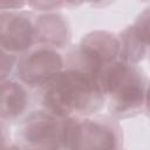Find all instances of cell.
<instances>
[{
    "mask_svg": "<svg viewBox=\"0 0 150 150\" xmlns=\"http://www.w3.org/2000/svg\"><path fill=\"white\" fill-rule=\"evenodd\" d=\"M41 93L43 109L59 118L93 115L107 102L96 76L70 68H64Z\"/></svg>",
    "mask_w": 150,
    "mask_h": 150,
    "instance_id": "cell-1",
    "label": "cell"
},
{
    "mask_svg": "<svg viewBox=\"0 0 150 150\" xmlns=\"http://www.w3.org/2000/svg\"><path fill=\"white\" fill-rule=\"evenodd\" d=\"M109 111L116 117L130 116L145 102V77L137 66L115 61L98 75Z\"/></svg>",
    "mask_w": 150,
    "mask_h": 150,
    "instance_id": "cell-2",
    "label": "cell"
},
{
    "mask_svg": "<svg viewBox=\"0 0 150 150\" xmlns=\"http://www.w3.org/2000/svg\"><path fill=\"white\" fill-rule=\"evenodd\" d=\"M120 56L118 36L111 32L95 29L81 38L66 57L64 68L77 69L96 77Z\"/></svg>",
    "mask_w": 150,
    "mask_h": 150,
    "instance_id": "cell-3",
    "label": "cell"
},
{
    "mask_svg": "<svg viewBox=\"0 0 150 150\" xmlns=\"http://www.w3.org/2000/svg\"><path fill=\"white\" fill-rule=\"evenodd\" d=\"M63 150H118V129L108 121L70 116L63 118Z\"/></svg>",
    "mask_w": 150,
    "mask_h": 150,
    "instance_id": "cell-4",
    "label": "cell"
},
{
    "mask_svg": "<svg viewBox=\"0 0 150 150\" xmlns=\"http://www.w3.org/2000/svg\"><path fill=\"white\" fill-rule=\"evenodd\" d=\"M62 127L63 118L45 109L32 111L16 129V144L23 150H63Z\"/></svg>",
    "mask_w": 150,
    "mask_h": 150,
    "instance_id": "cell-5",
    "label": "cell"
},
{
    "mask_svg": "<svg viewBox=\"0 0 150 150\" xmlns=\"http://www.w3.org/2000/svg\"><path fill=\"white\" fill-rule=\"evenodd\" d=\"M15 70L22 84L42 88L64 70V60L56 49L38 46L19 57Z\"/></svg>",
    "mask_w": 150,
    "mask_h": 150,
    "instance_id": "cell-6",
    "label": "cell"
},
{
    "mask_svg": "<svg viewBox=\"0 0 150 150\" xmlns=\"http://www.w3.org/2000/svg\"><path fill=\"white\" fill-rule=\"evenodd\" d=\"M35 40V19L27 12L1 11L0 45L1 50L11 54L26 53Z\"/></svg>",
    "mask_w": 150,
    "mask_h": 150,
    "instance_id": "cell-7",
    "label": "cell"
},
{
    "mask_svg": "<svg viewBox=\"0 0 150 150\" xmlns=\"http://www.w3.org/2000/svg\"><path fill=\"white\" fill-rule=\"evenodd\" d=\"M35 40L39 46L53 49L64 48L70 40V28L66 18L55 12L42 13L35 18Z\"/></svg>",
    "mask_w": 150,
    "mask_h": 150,
    "instance_id": "cell-8",
    "label": "cell"
},
{
    "mask_svg": "<svg viewBox=\"0 0 150 150\" xmlns=\"http://www.w3.org/2000/svg\"><path fill=\"white\" fill-rule=\"evenodd\" d=\"M28 93L20 81H1V118L14 121L20 117L28 107Z\"/></svg>",
    "mask_w": 150,
    "mask_h": 150,
    "instance_id": "cell-9",
    "label": "cell"
},
{
    "mask_svg": "<svg viewBox=\"0 0 150 150\" xmlns=\"http://www.w3.org/2000/svg\"><path fill=\"white\" fill-rule=\"evenodd\" d=\"M120 56L118 60L128 64L136 66L146 54V46L137 36L132 25L125 27L118 35Z\"/></svg>",
    "mask_w": 150,
    "mask_h": 150,
    "instance_id": "cell-10",
    "label": "cell"
},
{
    "mask_svg": "<svg viewBox=\"0 0 150 150\" xmlns=\"http://www.w3.org/2000/svg\"><path fill=\"white\" fill-rule=\"evenodd\" d=\"M132 27L139 40L150 48V6L145 7L136 18Z\"/></svg>",
    "mask_w": 150,
    "mask_h": 150,
    "instance_id": "cell-11",
    "label": "cell"
},
{
    "mask_svg": "<svg viewBox=\"0 0 150 150\" xmlns=\"http://www.w3.org/2000/svg\"><path fill=\"white\" fill-rule=\"evenodd\" d=\"M18 61L19 59L15 54L1 50V81L8 80L7 76L13 71L14 68H16Z\"/></svg>",
    "mask_w": 150,
    "mask_h": 150,
    "instance_id": "cell-12",
    "label": "cell"
},
{
    "mask_svg": "<svg viewBox=\"0 0 150 150\" xmlns=\"http://www.w3.org/2000/svg\"><path fill=\"white\" fill-rule=\"evenodd\" d=\"M70 2H62V1H30L27 2L28 6H30L33 9L41 11L45 13L53 12L54 9H59L62 6H67Z\"/></svg>",
    "mask_w": 150,
    "mask_h": 150,
    "instance_id": "cell-13",
    "label": "cell"
},
{
    "mask_svg": "<svg viewBox=\"0 0 150 150\" xmlns=\"http://www.w3.org/2000/svg\"><path fill=\"white\" fill-rule=\"evenodd\" d=\"M25 5H27V2L23 1H1L0 2V8L1 11H15V9H20L22 8Z\"/></svg>",
    "mask_w": 150,
    "mask_h": 150,
    "instance_id": "cell-14",
    "label": "cell"
},
{
    "mask_svg": "<svg viewBox=\"0 0 150 150\" xmlns=\"http://www.w3.org/2000/svg\"><path fill=\"white\" fill-rule=\"evenodd\" d=\"M146 110L150 115V82L146 84V90H145V102H144Z\"/></svg>",
    "mask_w": 150,
    "mask_h": 150,
    "instance_id": "cell-15",
    "label": "cell"
},
{
    "mask_svg": "<svg viewBox=\"0 0 150 150\" xmlns=\"http://www.w3.org/2000/svg\"><path fill=\"white\" fill-rule=\"evenodd\" d=\"M2 150H23V149L20 148L18 144H12V145H8V146H4Z\"/></svg>",
    "mask_w": 150,
    "mask_h": 150,
    "instance_id": "cell-16",
    "label": "cell"
},
{
    "mask_svg": "<svg viewBox=\"0 0 150 150\" xmlns=\"http://www.w3.org/2000/svg\"><path fill=\"white\" fill-rule=\"evenodd\" d=\"M149 49H150V48H149Z\"/></svg>",
    "mask_w": 150,
    "mask_h": 150,
    "instance_id": "cell-17",
    "label": "cell"
}]
</instances>
